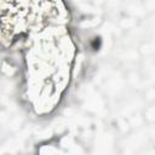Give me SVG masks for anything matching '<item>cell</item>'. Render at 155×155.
Returning <instances> with one entry per match:
<instances>
[{"mask_svg": "<svg viewBox=\"0 0 155 155\" xmlns=\"http://www.w3.org/2000/svg\"><path fill=\"white\" fill-rule=\"evenodd\" d=\"M0 73H1L4 76H6V78H12V76L16 75L17 68H16L11 62L4 59V61L1 62V64H0Z\"/></svg>", "mask_w": 155, "mask_h": 155, "instance_id": "cell-1", "label": "cell"}, {"mask_svg": "<svg viewBox=\"0 0 155 155\" xmlns=\"http://www.w3.org/2000/svg\"><path fill=\"white\" fill-rule=\"evenodd\" d=\"M139 53L142 56H151L154 53V45L151 41H144L139 46Z\"/></svg>", "mask_w": 155, "mask_h": 155, "instance_id": "cell-2", "label": "cell"}, {"mask_svg": "<svg viewBox=\"0 0 155 155\" xmlns=\"http://www.w3.org/2000/svg\"><path fill=\"white\" fill-rule=\"evenodd\" d=\"M144 119L149 124H153L155 121V108H154L153 104H150L149 107L145 108V110H144Z\"/></svg>", "mask_w": 155, "mask_h": 155, "instance_id": "cell-3", "label": "cell"}, {"mask_svg": "<svg viewBox=\"0 0 155 155\" xmlns=\"http://www.w3.org/2000/svg\"><path fill=\"white\" fill-rule=\"evenodd\" d=\"M130 124H128V121H126V120H121L120 121V128H121V131L125 133V132H128L130 131Z\"/></svg>", "mask_w": 155, "mask_h": 155, "instance_id": "cell-4", "label": "cell"}, {"mask_svg": "<svg viewBox=\"0 0 155 155\" xmlns=\"http://www.w3.org/2000/svg\"><path fill=\"white\" fill-rule=\"evenodd\" d=\"M145 94H147V96H149V97H148V99H149V101H153V99H154V94H155L154 88H153V87H150L148 91H145Z\"/></svg>", "mask_w": 155, "mask_h": 155, "instance_id": "cell-5", "label": "cell"}]
</instances>
